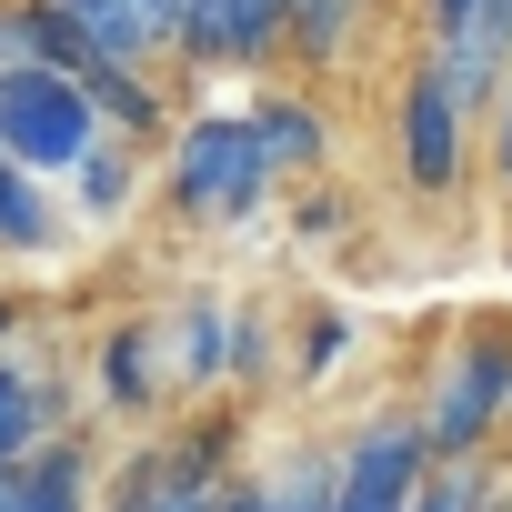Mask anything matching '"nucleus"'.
<instances>
[{
	"label": "nucleus",
	"mask_w": 512,
	"mask_h": 512,
	"mask_svg": "<svg viewBox=\"0 0 512 512\" xmlns=\"http://www.w3.org/2000/svg\"><path fill=\"white\" fill-rule=\"evenodd\" d=\"M241 121H251V141H262V161H272V171H312V161L332 151V131H322V111H312L302 91H262Z\"/></svg>",
	"instance_id": "12"
},
{
	"label": "nucleus",
	"mask_w": 512,
	"mask_h": 512,
	"mask_svg": "<svg viewBox=\"0 0 512 512\" xmlns=\"http://www.w3.org/2000/svg\"><path fill=\"white\" fill-rule=\"evenodd\" d=\"M502 432H512V422H502Z\"/></svg>",
	"instance_id": "28"
},
{
	"label": "nucleus",
	"mask_w": 512,
	"mask_h": 512,
	"mask_svg": "<svg viewBox=\"0 0 512 512\" xmlns=\"http://www.w3.org/2000/svg\"><path fill=\"white\" fill-rule=\"evenodd\" d=\"M492 502H502L492 462H432V472L412 482V502H402V512H492Z\"/></svg>",
	"instance_id": "17"
},
{
	"label": "nucleus",
	"mask_w": 512,
	"mask_h": 512,
	"mask_svg": "<svg viewBox=\"0 0 512 512\" xmlns=\"http://www.w3.org/2000/svg\"><path fill=\"white\" fill-rule=\"evenodd\" d=\"M31 442H51V392L21 362H0V462H21Z\"/></svg>",
	"instance_id": "18"
},
{
	"label": "nucleus",
	"mask_w": 512,
	"mask_h": 512,
	"mask_svg": "<svg viewBox=\"0 0 512 512\" xmlns=\"http://www.w3.org/2000/svg\"><path fill=\"white\" fill-rule=\"evenodd\" d=\"M71 201H81V221H121V211L141 201V151L101 131V141L71 161Z\"/></svg>",
	"instance_id": "15"
},
{
	"label": "nucleus",
	"mask_w": 512,
	"mask_h": 512,
	"mask_svg": "<svg viewBox=\"0 0 512 512\" xmlns=\"http://www.w3.org/2000/svg\"><path fill=\"white\" fill-rule=\"evenodd\" d=\"M272 181H282V171L262 161V141H251L241 111H201V121H181V141L161 151V201H171L181 221H241V211H262Z\"/></svg>",
	"instance_id": "2"
},
{
	"label": "nucleus",
	"mask_w": 512,
	"mask_h": 512,
	"mask_svg": "<svg viewBox=\"0 0 512 512\" xmlns=\"http://www.w3.org/2000/svg\"><path fill=\"white\" fill-rule=\"evenodd\" d=\"M41 11H51L91 61H121V71H151V61H161V31L131 11V0H41Z\"/></svg>",
	"instance_id": "10"
},
{
	"label": "nucleus",
	"mask_w": 512,
	"mask_h": 512,
	"mask_svg": "<svg viewBox=\"0 0 512 512\" xmlns=\"http://www.w3.org/2000/svg\"><path fill=\"white\" fill-rule=\"evenodd\" d=\"M342 352H352V332H342V322H332V312H322V322H312V352H302V372H332V362H342Z\"/></svg>",
	"instance_id": "23"
},
{
	"label": "nucleus",
	"mask_w": 512,
	"mask_h": 512,
	"mask_svg": "<svg viewBox=\"0 0 512 512\" xmlns=\"http://www.w3.org/2000/svg\"><path fill=\"white\" fill-rule=\"evenodd\" d=\"M101 392H111L121 412H151V402H161V372H151V342H141V332H111V342H101Z\"/></svg>",
	"instance_id": "19"
},
{
	"label": "nucleus",
	"mask_w": 512,
	"mask_h": 512,
	"mask_svg": "<svg viewBox=\"0 0 512 512\" xmlns=\"http://www.w3.org/2000/svg\"><path fill=\"white\" fill-rule=\"evenodd\" d=\"M221 472H231V422H191V432L131 452L91 512H221V492H231Z\"/></svg>",
	"instance_id": "3"
},
{
	"label": "nucleus",
	"mask_w": 512,
	"mask_h": 512,
	"mask_svg": "<svg viewBox=\"0 0 512 512\" xmlns=\"http://www.w3.org/2000/svg\"><path fill=\"white\" fill-rule=\"evenodd\" d=\"M51 241H61L51 191H41L31 171H11V161H0V251H51Z\"/></svg>",
	"instance_id": "16"
},
{
	"label": "nucleus",
	"mask_w": 512,
	"mask_h": 512,
	"mask_svg": "<svg viewBox=\"0 0 512 512\" xmlns=\"http://www.w3.org/2000/svg\"><path fill=\"white\" fill-rule=\"evenodd\" d=\"M131 11H141V21L161 31V51H171V31H181V0H131Z\"/></svg>",
	"instance_id": "24"
},
{
	"label": "nucleus",
	"mask_w": 512,
	"mask_h": 512,
	"mask_svg": "<svg viewBox=\"0 0 512 512\" xmlns=\"http://www.w3.org/2000/svg\"><path fill=\"white\" fill-rule=\"evenodd\" d=\"M0 71H41L31 61V0H0Z\"/></svg>",
	"instance_id": "22"
},
{
	"label": "nucleus",
	"mask_w": 512,
	"mask_h": 512,
	"mask_svg": "<svg viewBox=\"0 0 512 512\" xmlns=\"http://www.w3.org/2000/svg\"><path fill=\"white\" fill-rule=\"evenodd\" d=\"M422 71L472 111L502 101V71H512V0H422Z\"/></svg>",
	"instance_id": "5"
},
{
	"label": "nucleus",
	"mask_w": 512,
	"mask_h": 512,
	"mask_svg": "<svg viewBox=\"0 0 512 512\" xmlns=\"http://www.w3.org/2000/svg\"><path fill=\"white\" fill-rule=\"evenodd\" d=\"M0 472H11V462H0Z\"/></svg>",
	"instance_id": "26"
},
{
	"label": "nucleus",
	"mask_w": 512,
	"mask_h": 512,
	"mask_svg": "<svg viewBox=\"0 0 512 512\" xmlns=\"http://www.w3.org/2000/svg\"><path fill=\"white\" fill-rule=\"evenodd\" d=\"M392 151H402V181L412 191H452L462 181V101L412 61L402 101H392Z\"/></svg>",
	"instance_id": "7"
},
{
	"label": "nucleus",
	"mask_w": 512,
	"mask_h": 512,
	"mask_svg": "<svg viewBox=\"0 0 512 512\" xmlns=\"http://www.w3.org/2000/svg\"><path fill=\"white\" fill-rule=\"evenodd\" d=\"M322 492H332V482H322ZM322 492H262V482H231L221 512H322Z\"/></svg>",
	"instance_id": "21"
},
{
	"label": "nucleus",
	"mask_w": 512,
	"mask_h": 512,
	"mask_svg": "<svg viewBox=\"0 0 512 512\" xmlns=\"http://www.w3.org/2000/svg\"><path fill=\"white\" fill-rule=\"evenodd\" d=\"M502 512H512V482H502Z\"/></svg>",
	"instance_id": "25"
},
{
	"label": "nucleus",
	"mask_w": 512,
	"mask_h": 512,
	"mask_svg": "<svg viewBox=\"0 0 512 512\" xmlns=\"http://www.w3.org/2000/svg\"><path fill=\"white\" fill-rule=\"evenodd\" d=\"M221 372H231V312H221L211 292H191L181 322H171V382H181V392H211Z\"/></svg>",
	"instance_id": "14"
},
{
	"label": "nucleus",
	"mask_w": 512,
	"mask_h": 512,
	"mask_svg": "<svg viewBox=\"0 0 512 512\" xmlns=\"http://www.w3.org/2000/svg\"><path fill=\"white\" fill-rule=\"evenodd\" d=\"M81 101H91V121H101L111 141H151V131H161V91H151V71L91 61V71H81Z\"/></svg>",
	"instance_id": "13"
},
{
	"label": "nucleus",
	"mask_w": 512,
	"mask_h": 512,
	"mask_svg": "<svg viewBox=\"0 0 512 512\" xmlns=\"http://www.w3.org/2000/svg\"><path fill=\"white\" fill-rule=\"evenodd\" d=\"M91 141H101V121H91L81 81H61V71H0V161H11V171L51 181Z\"/></svg>",
	"instance_id": "4"
},
{
	"label": "nucleus",
	"mask_w": 512,
	"mask_h": 512,
	"mask_svg": "<svg viewBox=\"0 0 512 512\" xmlns=\"http://www.w3.org/2000/svg\"><path fill=\"white\" fill-rule=\"evenodd\" d=\"M171 51L201 71H262L282 51V0H181Z\"/></svg>",
	"instance_id": "8"
},
{
	"label": "nucleus",
	"mask_w": 512,
	"mask_h": 512,
	"mask_svg": "<svg viewBox=\"0 0 512 512\" xmlns=\"http://www.w3.org/2000/svg\"><path fill=\"white\" fill-rule=\"evenodd\" d=\"M0 512H91V452L71 432L31 442L11 472H0Z\"/></svg>",
	"instance_id": "9"
},
{
	"label": "nucleus",
	"mask_w": 512,
	"mask_h": 512,
	"mask_svg": "<svg viewBox=\"0 0 512 512\" xmlns=\"http://www.w3.org/2000/svg\"><path fill=\"white\" fill-rule=\"evenodd\" d=\"M231 372H241V382L272 372V322H262V312H231Z\"/></svg>",
	"instance_id": "20"
},
{
	"label": "nucleus",
	"mask_w": 512,
	"mask_h": 512,
	"mask_svg": "<svg viewBox=\"0 0 512 512\" xmlns=\"http://www.w3.org/2000/svg\"><path fill=\"white\" fill-rule=\"evenodd\" d=\"M422 452L432 462H492L502 422H512V312H472L422 392Z\"/></svg>",
	"instance_id": "1"
},
{
	"label": "nucleus",
	"mask_w": 512,
	"mask_h": 512,
	"mask_svg": "<svg viewBox=\"0 0 512 512\" xmlns=\"http://www.w3.org/2000/svg\"><path fill=\"white\" fill-rule=\"evenodd\" d=\"M422 472H432V452H422V422H412V412H372V422L342 442L322 512H402Z\"/></svg>",
	"instance_id": "6"
},
{
	"label": "nucleus",
	"mask_w": 512,
	"mask_h": 512,
	"mask_svg": "<svg viewBox=\"0 0 512 512\" xmlns=\"http://www.w3.org/2000/svg\"><path fill=\"white\" fill-rule=\"evenodd\" d=\"M362 21H372V0H282V51L302 71H342L362 51Z\"/></svg>",
	"instance_id": "11"
},
{
	"label": "nucleus",
	"mask_w": 512,
	"mask_h": 512,
	"mask_svg": "<svg viewBox=\"0 0 512 512\" xmlns=\"http://www.w3.org/2000/svg\"><path fill=\"white\" fill-rule=\"evenodd\" d=\"M492 512H502V502H492Z\"/></svg>",
	"instance_id": "27"
}]
</instances>
